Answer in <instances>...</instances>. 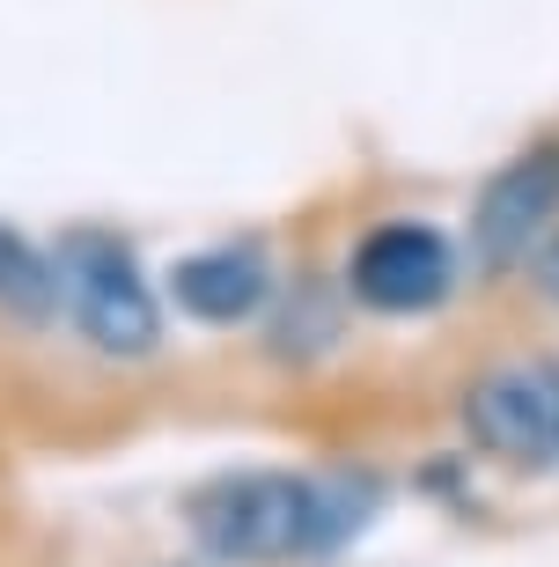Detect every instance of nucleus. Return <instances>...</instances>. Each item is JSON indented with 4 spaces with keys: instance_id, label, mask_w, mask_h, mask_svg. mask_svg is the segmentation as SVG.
I'll return each instance as SVG.
<instances>
[{
    "instance_id": "1",
    "label": "nucleus",
    "mask_w": 559,
    "mask_h": 567,
    "mask_svg": "<svg viewBox=\"0 0 559 567\" xmlns=\"http://www.w3.org/2000/svg\"><path fill=\"white\" fill-rule=\"evenodd\" d=\"M369 480H294V472H236L185 508L199 553L221 567L332 560L369 524Z\"/></svg>"
},
{
    "instance_id": "2",
    "label": "nucleus",
    "mask_w": 559,
    "mask_h": 567,
    "mask_svg": "<svg viewBox=\"0 0 559 567\" xmlns=\"http://www.w3.org/2000/svg\"><path fill=\"white\" fill-rule=\"evenodd\" d=\"M60 288H66V310H74L89 347H104V354H118V361L155 354L163 310H155V288L141 280V266H133L125 244H111V236H74L60 251Z\"/></svg>"
},
{
    "instance_id": "3",
    "label": "nucleus",
    "mask_w": 559,
    "mask_h": 567,
    "mask_svg": "<svg viewBox=\"0 0 559 567\" xmlns=\"http://www.w3.org/2000/svg\"><path fill=\"white\" fill-rule=\"evenodd\" d=\"M464 435L522 472L559 464V361H508L464 391Z\"/></svg>"
},
{
    "instance_id": "4",
    "label": "nucleus",
    "mask_w": 559,
    "mask_h": 567,
    "mask_svg": "<svg viewBox=\"0 0 559 567\" xmlns=\"http://www.w3.org/2000/svg\"><path fill=\"white\" fill-rule=\"evenodd\" d=\"M346 280H353V295H361L369 310L420 317V310H435V302H449L456 251H449V236L427 229V221H383V229H369L361 244H353Z\"/></svg>"
},
{
    "instance_id": "5",
    "label": "nucleus",
    "mask_w": 559,
    "mask_h": 567,
    "mask_svg": "<svg viewBox=\"0 0 559 567\" xmlns=\"http://www.w3.org/2000/svg\"><path fill=\"white\" fill-rule=\"evenodd\" d=\"M559 221V141L530 147L500 169L494 185L478 192L472 214V251L486 266H522V258L545 244V229Z\"/></svg>"
},
{
    "instance_id": "6",
    "label": "nucleus",
    "mask_w": 559,
    "mask_h": 567,
    "mask_svg": "<svg viewBox=\"0 0 559 567\" xmlns=\"http://www.w3.org/2000/svg\"><path fill=\"white\" fill-rule=\"evenodd\" d=\"M169 295L185 302V317L199 324H244L258 317V302L272 295V274L258 251H199V258H177V274H169Z\"/></svg>"
},
{
    "instance_id": "7",
    "label": "nucleus",
    "mask_w": 559,
    "mask_h": 567,
    "mask_svg": "<svg viewBox=\"0 0 559 567\" xmlns=\"http://www.w3.org/2000/svg\"><path fill=\"white\" fill-rule=\"evenodd\" d=\"M66 302L60 288V258L30 251L15 229H0V310L15 317V324H44V317Z\"/></svg>"
},
{
    "instance_id": "8",
    "label": "nucleus",
    "mask_w": 559,
    "mask_h": 567,
    "mask_svg": "<svg viewBox=\"0 0 559 567\" xmlns=\"http://www.w3.org/2000/svg\"><path fill=\"white\" fill-rule=\"evenodd\" d=\"M530 274H538V288L559 302V236H552V244H538V258H530Z\"/></svg>"
}]
</instances>
